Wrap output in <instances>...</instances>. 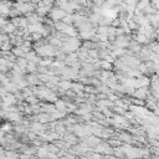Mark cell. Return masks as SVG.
Wrapping results in <instances>:
<instances>
[{
    "label": "cell",
    "mask_w": 159,
    "mask_h": 159,
    "mask_svg": "<svg viewBox=\"0 0 159 159\" xmlns=\"http://www.w3.org/2000/svg\"><path fill=\"white\" fill-rule=\"evenodd\" d=\"M137 42H138V43H145V42H148V37H147L144 34H138V36H137Z\"/></svg>",
    "instance_id": "cell-5"
},
{
    "label": "cell",
    "mask_w": 159,
    "mask_h": 159,
    "mask_svg": "<svg viewBox=\"0 0 159 159\" xmlns=\"http://www.w3.org/2000/svg\"><path fill=\"white\" fill-rule=\"evenodd\" d=\"M104 2H106V0H93L94 6H103Z\"/></svg>",
    "instance_id": "cell-9"
},
{
    "label": "cell",
    "mask_w": 159,
    "mask_h": 159,
    "mask_svg": "<svg viewBox=\"0 0 159 159\" xmlns=\"http://www.w3.org/2000/svg\"><path fill=\"white\" fill-rule=\"evenodd\" d=\"M58 86H60L62 89H68L70 87H72V84H71L68 81H66V80H65V81H62V82H60V83H58Z\"/></svg>",
    "instance_id": "cell-6"
},
{
    "label": "cell",
    "mask_w": 159,
    "mask_h": 159,
    "mask_svg": "<svg viewBox=\"0 0 159 159\" xmlns=\"http://www.w3.org/2000/svg\"><path fill=\"white\" fill-rule=\"evenodd\" d=\"M66 15H67V14H66L62 9H60V7H53V9H51V11H50V17H51L55 22L58 21V20H62Z\"/></svg>",
    "instance_id": "cell-1"
},
{
    "label": "cell",
    "mask_w": 159,
    "mask_h": 159,
    "mask_svg": "<svg viewBox=\"0 0 159 159\" xmlns=\"http://www.w3.org/2000/svg\"><path fill=\"white\" fill-rule=\"evenodd\" d=\"M148 87L145 86V87H140V88H138V89H135L134 91V96L137 97V98H139V99H143V98H145L147 96H148Z\"/></svg>",
    "instance_id": "cell-2"
},
{
    "label": "cell",
    "mask_w": 159,
    "mask_h": 159,
    "mask_svg": "<svg viewBox=\"0 0 159 159\" xmlns=\"http://www.w3.org/2000/svg\"><path fill=\"white\" fill-rule=\"evenodd\" d=\"M14 53H15L16 56H24V55H25V52H24V50L21 48V46L17 47V48H15V50H14Z\"/></svg>",
    "instance_id": "cell-7"
},
{
    "label": "cell",
    "mask_w": 159,
    "mask_h": 159,
    "mask_svg": "<svg viewBox=\"0 0 159 159\" xmlns=\"http://www.w3.org/2000/svg\"><path fill=\"white\" fill-rule=\"evenodd\" d=\"M17 65L20 66V68H24L27 63H26V60H24V58H19V61H17Z\"/></svg>",
    "instance_id": "cell-8"
},
{
    "label": "cell",
    "mask_w": 159,
    "mask_h": 159,
    "mask_svg": "<svg viewBox=\"0 0 159 159\" xmlns=\"http://www.w3.org/2000/svg\"><path fill=\"white\" fill-rule=\"evenodd\" d=\"M0 15L7 16L10 15V4L6 1H0Z\"/></svg>",
    "instance_id": "cell-3"
},
{
    "label": "cell",
    "mask_w": 159,
    "mask_h": 159,
    "mask_svg": "<svg viewBox=\"0 0 159 159\" xmlns=\"http://www.w3.org/2000/svg\"><path fill=\"white\" fill-rule=\"evenodd\" d=\"M50 11H51V6H48V5H42V6L37 7L39 15H46V14H50Z\"/></svg>",
    "instance_id": "cell-4"
}]
</instances>
